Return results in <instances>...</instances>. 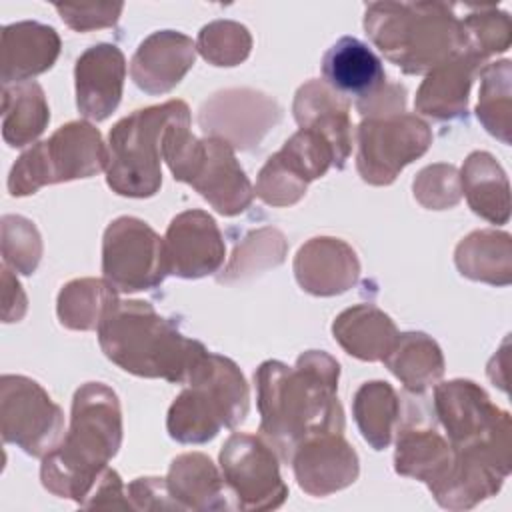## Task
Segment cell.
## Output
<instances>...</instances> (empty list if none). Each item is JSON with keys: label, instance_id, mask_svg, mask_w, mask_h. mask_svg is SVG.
<instances>
[{"label": "cell", "instance_id": "cell-1", "mask_svg": "<svg viewBox=\"0 0 512 512\" xmlns=\"http://www.w3.org/2000/svg\"><path fill=\"white\" fill-rule=\"evenodd\" d=\"M340 364L322 350H308L294 366L266 360L254 372L260 436L282 462L300 442L322 432H344V410L336 396Z\"/></svg>", "mask_w": 512, "mask_h": 512}, {"label": "cell", "instance_id": "cell-2", "mask_svg": "<svg viewBox=\"0 0 512 512\" xmlns=\"http://www.w3.org/2000/svg\"><path fill=\"white\" fill-rule=\"evenodd\" d=\"M120 444L122 410L116 392L102 382L82 384L72 398L68 432L42 458V486L80 506Z\"/></svg>", "mask_w": 512, "mask_h": 512}, {"label": "cell", "instance_id": "cell-3", "mask_svg": "<svg viewBox=\"0 0 512 512\" xmlns=\"http://www.w3.org/2000/svg\"><path fill=\"white\" fill-rule=\"evenodd\" d=\"M104 356L124 372L186 384L194 366L208 352L144 300H120L98 326Z\"/></svg>", "mask_w": 512, "mask_h": 512}, {"label": "cell", "instance_id": "cell-4", "mask_svg": "<svg viewBox=\"0 0 512 512\" xmlns=\"http://www.w3.org/2000/svg\"><path fill=\"white\" fill-rule=\"evenodd\" d=\"M364 30L404 74H428L466 50L462 22L444 2H372L364 12Z\"/></svg>", "mask_w": 512, "mask_h": 512}, {"label": "cell", "instance_id": "cell-5", "mask_svg": "<svg viewBox=\"0 0 512 512\" xmlns=\"http://www.w3.org/2000/svg\"><path fill=\"white\" fill-rule=\"evenodd\" d=\"M434 412L462 466L498 480L512 470V420L486 390L456 378L434 386Z\"/></svg>", "mask_w": 512, "mask_h": 512}, {"label": "cell", "instance_id": "cell-6", "mask_svg": "<svg viewBox=\"0 0 512 512\" xmlns=\"http://www.w3.org/2000/svg\"><path fill=\"white\" fill-rule=\"evenodd\" d=\"M248 410L250 390L236 362L206 352L170 404L166 428L176 442L204 444L222 428L242 424Z\"/></svg>", "mask_w": 512, "mask_h": 512}, {"label": "cell", "instance_id": "cell-7", "mask_svg": "<svg viewBox=\"0 0 512 512\" xmlns=\"http://www.w3.org/2000/svg\"><path fill=\"white\" fill-rule=\"evenodd\" d=\"M162 160L174 180L190 184L222 216H236L252 204L254 186L236 160L234 148L218 136L196 138L190 132V116L166 128Z\"/></svg>", "mask_w": 512, "mask_h": 512}, {"label": "cell", "instance_id": "cell-8", "mask_svg": "<svg viewBox=\"0 0 512 512\" xmlns=\"http://www.w3.org/2000/svg\"><path fill=\"white\" fill-rule=\"evenodd\" d=\"M190 116L184 100H168L134 110L118 120L108 134L106 184L128 198H150L162 186V138L166 128Z\"/></svg>", "mask_w": 512, "mask_h": 512}, {"label": "cell", "instance_id": "cell-9", "mask_svg": "<svg viewBox=\"0 0 512 512\" xmlns=\"http://www.w3.org/2000/svg\"><path fill=\"white\" fill-rule=\"evenodd\" d=\"M106 166L108 148L100 130L86 120H74L22 152L8 174V192L28 196L46 184L96 176Z\"/></svg>", "mask_w": 512, "mask_h": 512}, {"label": "cell", "instance_id": "cell-10", "mask_svg": "<svg viewBox=\"0 0 512 512\" xmlns=\"http://www.w3.org/2000/svg\"><path fill=\"white\" fill-rule=\"evenodd\" d=\"M356 170L372 186H388L432 144L430 126L416 114L364 118L356 128Z\"/></svg>", "mask_w": 512, "mask_h": 512}, {"label": "cell", "instance_id": "cell-11", "mask_svg": "<svg viewBox=\"0 0 512 512\" xmlns=\"http://www.w3.org/2000/svg\"><path fill=\"white\" fill-rule=\"evenodd\" d=\"M102 274L118 292L156 288L168 276L164 238L140 218L112 220L102 238Z\"/></svg>", "mask_w": 512, "mask_h": 512}, {"label": "cell", "instance_id": "cell-12", "mask_svg": "<svg viewBox=\"0 0 512 512\" xmlns=\"http://www.w3.org/2000/svg\"><path fill=\"white\" fill-rule=\"evenodd\" d=\"M280 458L262 438L234 432L220 448V472L226 488L240 510H274L288 496V486L280 474Z\"/></svg>", "mask_w": 512, "mask_h": 512}, {"label": "cell", "instance_id": "cell-13", "mask_svg": "<svg viewBox=\"0 0 512 512\" xmlns=\"http://www.w3.org/2000/svg\"><path fill=\"white\" fill-rule=\"evenodd\" d=\"M0 432L4 442L44 458L62 440L64 414L36 380L4 374L0 378Z\"/></svg>", "mask_w": 512, "mask_h": 512}, {"label": "cell", "instance_id": "cell-14", "mask_svg": "<svg viewBox=\"0 0 512 512\" xmlns=\"http://www.w3.org/2000/svg\"><path fill=\"white\" fill-rule=\"evenodd\" d=\"M334 166V152L324 136L300 128L284 146L266 160L258 172L254 194L270 206H292L312 180L322 178Z\"/></svg>", "mask_w": 512, "mask_h": 512}, {"label": "cell", "instance_id": "cell-15", "mask_svg": "<svg viewBox=\"0 0 512 512\" xmlns=\"http://www.w3.org/2000/svg\"><path fill=\"white\" fill-rule=\"evenodd\" d=\"M394 470L428 486L434 500L448 510H462L460 460L450 442L428 424L398 426Z\"/></svg>", "mask_w": 512, "mask_h": 512}, {"label": "cell", "instance_id": "cell-16", "mask_svg": "<svg viewBox=\"0 0 512 512\" xmlns=\"http://www.w3.org/2000/svg\"><path fill=\"white\" fill-rule=\"evenodd\" d=\"M280 106L274 98L250 90L230 88L208 98L198 114L206 136L226 140L234 150H250L278 124Z\"/></svg>", "mask_w": 512, "mask_h": 512}, {"label": "cell", "instance_id": "cell-17", "mask_svg": "<svg viewBox=\"0 0 512 512\" xmlns=\"http://www.w3.org/2000/svg\"><path fill=\"white\" fill-rule=\"evenodd\" d=\"M168 274L196 280L216 274L226 258L224 236L216 220L204 210L176 214L164 236Z\"/></svg>", "mask_w": 512, "mask_h": 512}, {"label": "cell", "instance_id": "cell-18", "mask_svg": "<svg viewBox=\"0 0 512 512\" xmlns=\"http://www.w3.org/2000/svg\"><path fill=\"white\" fill-rule=\"evenodd\" d=\"M298 486L310 496H328L356 482L360 460L342 432H322L298 444L290 458Z\"/></svg>", "mask_w": 512, "mask_h": 512}, {"label": "cell", "instance_id": "cell-19", "mask_svg": "<svg viewBox=\"0 0 512 512\" xmlns=\"http://www.w3.org/2000/svg\"><path fill=\"white\" fill-rule=\"evenodd\" d=\"M126 78V58L116 44L86 48L74 66L76 106L92 122L106 120L120 104Z\"/></svg>", "mask_w": 512, "mask_h": 512}, {"label": "cell", "instance_id": "cell-20", "mask_svg": "<svg viewBox=\"0 0 512 512\" xmlns=\"http://www.w3.org/2000/svg\"><path fill=\"white\" fill-rule=\"evenodd\" d=\"M196 62V42L176 30H158L146 36L132 60V82L146 94H166Z\"/></svg>", "mask_w": 512, "mask_h": 512}, {"label": "cell", "instance_id": "cell-21", "mask_svg": "<svg viewBox=\"0 0 512 512\" xmlns=\"http://www.w3.org/2000/svg\"><path fill=\"white\" fill-rule=\"evenodd\" d=\"M294 276L308 294L336 296L358 282L360 262L354 248L344 240L316 236L296 252Z\"/></svg>", "mask_w": 512, "mask_h": 512}, {"label": "cell", "instance_id": "cell-22", "mask_svg": "<svg viewBox=\"0 0 512 512\" xmlns=\"http://www.w3.org/2000/svg\"><path fill=\"white\" fill-rule=\"evenodd\" d=\"M294 120L300 128L324 136L334 152V166L344 168L352 152L350 100L334 92L324 80H308L296 90L292 104Z\"/></svg>", "mask_w": 512, "mask_h": 512}, {"label": "cell", "instance_id": "cell-23", "mask_svg": "<svg viewBox=\"0 0 512 512\" xmlns=\"http://www.w3.org/2000/svg\"><path fill=\"white\" fill-rule=\"evenodd\" d=\"M484 64L474 52L462 50L432 68L416 92V112L434 120H454L466 114L470 86Z\"/></svg>", "mask_w": 512, "mask_h": 512}, {"label": "cell", "instance_id": "cell-24", "mask_svg": "<svg viewBox=\"0 0 512 512\" xmlns=\"http://www.w3.org/2000/svg\"><path fill=\"white\" fill-rule=\"evenodd\" d=\"M58 32L42 22L24 20L2 28L0 78L2 86L30 82V78L50 70L60 54Z\"/></svg>", "mask_w": 512, "mask_h": 512}, {"label": "cell", "instance_id": "cell-25", "mask_svg": "<svg viewBox=\"0 0 512 512\" xmlns=\"http://www.w3.org/2000/svg\"><path fill=\"white\" fill-rule=\"evenodd\" d=\"M322 80L344 98H366L386 84L382 60L354 36L336 40L322 58Z\"/></svg>", "mask_w": 512, "mask_h": 512}, {"label": "cell", "instance_id": "cell-26", "mask_svg": "<svg viewBox=\"0 0 512 512\" xmlns=\"http://www.w3.org/2000/svg\"><path fill=\"white\" fill-rule=\"evenodd\" d=\"M170 494L182 510H228L222 472L202 452H186L170 462L166 476Z\"/></svg>", "mask_w": 512, "mask_h": 512}, {"label": "cell", "instance_id": "cell-27", "mask_svg": "<svg viewBox=\"0 0 512 512\" xmlns=\"http://www.w3.org/2000/svg\"><path fill=\"white\" fill-rule=\"evenodd\" d=\"M332 334L350 356L364 362H378L392 350L400 332L392 318L378 306L356 304L334 318Z\"/></svg>", "mask_w": 512, "mask_h": 512}, {"label": "cell", "instance_id": "cell-28", "mask_svg": "<svg viewBox=\"0 0 512 512\" xmlns=\"http://www.w3.org/2000/svg\"><path fill=\"white\" fill-rule=\"evenodd\" d=\"M460 186L468 206L492 224L510 218V184L506 172L490 152H472L460 170Z\"/></svg>", "mask_w": 512, "mask_h": 512}, {"label": "cell", "instance_id": "cell-29", "mask_svg": "<svg viewBox=\"0 0 512 512\" xmlns=\"http://www.w3.org/2000/svg\"><path fill=\"white\" fill-rule=\"evenodd\" d=\"M454 262L462 276L492 286L512 282V240L508 232L474 230L454 250Z\"/></svg>", "mask_w": 512, "mask_h": 512}, {"label": "cell", "instance_id": "cell-30", "mask_svg": "<svg viewBox=\"0 0 512 512\" xmlns=\"http://www.w3.org/2000/svg\"><path fill=\"white\" fill-rule=\"evenodd\" d=\"M382 362L412 394H424L428 388L436 386L446 366L440 346L424 332L398 334Z\"/></svg>", "mask_w": 512, "mask_h": 512}, {"label": "cell", "instance_id": "cell-31", "mask_svg": "<svg viewBox=\"0 0 512 512\" xmlns=\"http://www.w3.org/2000/svg\"><path fill=\"white\" fill-rule=\"evenodd\" d=\"M50 108L38 82L2 86V138L12 148L32 144L48 126Z\"/></svg>", "mask_w": 512, "mask_h": 512}, {"label": "cell", "instance_id": "cell-32", "mask_svg": "<svg viewBox=\"0 0 512 512\" xmlns=\"http://www.w3.org/2000/svg\"><path fill=\"white\" fill-rule=\"evenodd\" d=\"M352 414L362 438L374 450H384L400 426V398L388 382L370 380L356 390Z\"/></svg>", "mask_w": 512, "mask_h": 512}, {"label": "cell", "instance_id": "cell-33", "mask_svg": "<svg viewBox=\"0 0 512 512\" xmlns=\"http://www.w3.org/2000/svg\"><path fill=\"white\" fill-rule=\"evenodd\" d=\"M118 302V290L104 278H76L62 286L56 314L60 324L70 330H98Z\"/></svg>", "mask_w": 512, "mask_h": 512}, {"label": "cell", "instance_id": "cell-34", "mask_svg": "<svg viewBox=\"0 0 512 512\" xmlns=\"http://www.w3.org/2000/svg\"><path fill=\"white\" fill-rule=\"evenodd\" d=\"M512 68L510 60L486 62L480 70L476 118L488 134L510 144L512 132Z\"/></svg>", "mask_w": 512, "mask_h": 512}, {"label": "cell", "instance_id": "cell-35", "mask_svg": "<svg viewBox=\"0 0 512 512\" xmlns=\"http://www.w3.org/2000/svg\"><path fill=\"white\" fill-rule=\"evenodd\" d=\"M288 244L280 230L276 228H258L250 232L234 250L228 266L218 276V282H238L252 278L268 268H274L284 262Z\"/></svg>", "mask_w": 512, "mask_h": 512}, {"label": "cell", "instance_id": "cell-36", "mask_svg": "<svg viewBox=\"0 0 512 512\" xmlns=\"http://www.w3.org/2000/svg\"><path fill=\"white\" fill-rule=\"evenodd\" d=\"M468 14L460 20L466 40V50L480 56L484 62L502 54L512 42V24L508 12L496 6H466Z\"/></svg>", "mask_w": 512, "mask_h": 512}, {"label": "cell", "instance_id": "cell-37", "mask_svg": "<svg viewBox=\"0 0 512 512\" xmlns=\"http://www.w3.org/2000/svg\"><path fill=\"white\" fill-rule=\"evenodd\" d=\"M252 50V36L246 26L234 20H214L198 32L196 52L212 66H238Z\"/></svg>", "mask_w": 512, "mask_h": 512}, {"label": "cell", "instance_id": "cell-38", "mask_svg": "<svg viewBox=\"0 0 512 512\" xmlns=\"http://www.w3.org/2000/svg\"><path fill=\"white\" fill-rule=\"evenodd\" d=\"M42 256V238L34 222L24 216H2V258L20 274H34Z\"/></svg>", "mask_w": 512, "mask_h": 512}, {"label": "cell", "instance_id": "cell-39", "mask_svg": "<svg viewBox=\"0 0 512 512\" xmlns=\"http://www.w3.org/2000/svg\"><path fill=\"white\" fill-rule=\"evenodd\" d=\"M414 198L428 210H446L460 202V172L452 164H430L418 172L412 184Z\"/></svg>", "mask_w": 512, "mask_h": 512}, {"label": "cell", "instance_id": "cell-40", "mask_svg": "<svg viewBox=\"0 0 512 512\" xmlns=\"http://www.w3.org/2000/svg\"><path fill=\"white\" fill-rule=\"evenodd\" d=\"M54 8L72 30L88 32L114 26L124 10V4H54Z\"/></svg>", "mask_w": 512, "mask_h": 512}, {"label": "cell", "instance_id": "cell-41", "mask_svg": "<svg viewBox=\"0 0 512 512\" xmlns=\"http://www.w3.org/2000/svg\"><path fill=\"white\" fill-rule=\"evenodd\" d=\"M126 496L132 510H182L170 494L166 478L142 476L126 486Z\"/></svg>", "mask_w": 512, "mask_h": 512}, {"label": "cell", "instance_id": "cell-42", "mask_svg": "<svg viewBox=\"0 0 512 512\" xmlns=\"http://www.w3.org/2000/svg\"><path fill=\"white\" fill-rule=\"evenodd\" d=\"M354 106L362 118H386V116L404 114L406 88L394 82H386L374 94L356 100Z\"/></svg>", "mask_w": 512, "mask_h": 512}, {"label": "cell", "instance_id": "cell-43", "mask_svg": "<svg viewBox=\"0 0 512 512\" xmlns=\"http://www.w3.org/2000/svg\"><path fill=\"white\" fill-rule=\"evenodd\" d=\"M82 508H132L126 496V488L122 484L120 474L114 468H106L86 500L80 504Z\"/></svg>", "mask_w": 512, "mask_h": 512}, {"label": "cell", "instance_id": "cell-44", "mask_svg": "<svg viewBox=\"0 0 512 512\" xmlns=\"http://www.w3.org/2000/svg\"><path fill=\"white\" fill-rule=\"evenodd\" d=\"M2 284H4V322H18L26 314V294L18 282V278L4 264L2 268Z\"/></svg>", "mask_w": 512, "mask_h": 512}]
</instances>
